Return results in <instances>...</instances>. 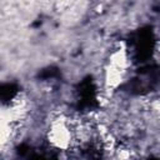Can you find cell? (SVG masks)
Wrapping results in <instances>:
<instances>
[{"mask_svg":"<svg viewBox=\"0 0 160 160\" xmlns=\"http://www.w3.org/2000/svg\"><path fill=\"white\" fill-rule=\"evenodd\" d=\"M134 50H135V58L139 61H145L154 49V35L150 28H142L140 29L134 40Z\"/></svg>","mask_w":160,"mask_h":160,"instance_id":"cell-1","label":"cell"},{"mask_svg":"<svg viewBox=\"0 0 160 160\" xmlns=\"http://www.w3.org/2000/svg\"><path fill=\"white\" fill-rule=\"evenodd\" d=\"M78 94H79V102H78L79 109L90 110L98 106L96 90L90 78L84 79L78 85Z\"/></svg>","mask_w":160,"mask_h":160,"instance_id":"cell-2","label":"cell"},{"mask_svg":"<svg viewBox=\"0 0 160 160\" xmlns=\"http://www.w3.org/2000/svg\"><path fill=\"white\" fill-rule=\"evenodd\" d=\"M18 91H19L18 85L11 84V82L2 84L1 88H0V96H1V100H2L4 102L10 101L11 99H14V96L18 94Z\"/></svg>","mask_w":160,"mask_h":160,"instance_id":"cell-3","label":"cell"},{"mask_svg":"<svg viewBox=\"0 0 160 160\" xmlns=\"http://www.w3.org/2000/svg\"><path fill=\"white\" fill-rule=\"evenodd\" d=\"M39 76L41 79H54V78H58L59 76V70L56 68H52L51 66V68H48V69L42 70L39 74Z\"/></svg>","mask_w":160,"mask_h":160,"instance_id":"cell-4","label":"cell"}]
</instances>
